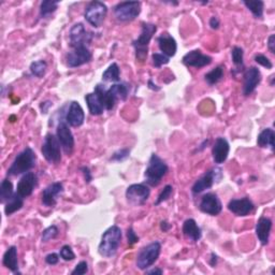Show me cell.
Returning <instances> with one entry per match:
<instances>
[{"label":"cell","mask_w":275,"mask_h":275,"mask_svg":"<svg viewBox=\"0 0 275 275\" xmlns=\"http://www.w3.org/2000/svg\"><path fill=\"white\" fill-rule=\"evenodd\" d=\"M182 62L187 67H193V68H203L212 63V57L201 53L200 50H193L184 55Z\"/></svg>","instance_id":"cell-17"},{"label":"cell","mask_w":275,"mask_h":275,"mask_svg":"<svg viewBox=\"0 0 275 275\" xmlns=\"http://www.w3.org/2000/svg\"><path fill=\"white\" fill-rule=\"evenodd\" d=\"M58 1H52V0L42 1L41 5H40V17L43 18L51 15L52 13H54L58 9Z\"/></svg>","instance_id":"cell-34"},{"label":"cell","mask_w":275,"mask_h":275,"mask_svg":"<svg viewBox=\"0 0 275 275\" xmlns=\"http://www.w3.org/2000/svg\"><path fill=\"white\" fill-rule=\"evenodd\" d=\"M272 230V220L268 217H260L256 225V236L260 241L261 245L269 243L270 234Z\"/></svg>","instance_id":"cell-24"},{"label":"cell","mask_w":275,"mask_h":275,"mask_svg":"<svg viewBox=\"0 0 275 275\" xmlns=\"http://www.w3.org/2000/svg\"><path fill=\"white\" fill-rule=\"evenodd\" d=\"M84 120L85 113L81 104L77 101H72L66 114V122L71 127H80L83 125Z\"/></svg>","instance_id":"cell-22"},{"label":"cell","mask_w":275,"mask_h":275,"mask_svg":"<svg viewBox=\"0 0 275 275\" xmlns=\"http://www.w3.org/2000/svg\"><path fill=\"white\" fill-rule=\"evenodd\" d=\"M217 261H218V257L217 255L215 253H212L211 254V259H210V265L212 267H215L217 265Z\"/></svg>","instance_id":"cell-51"},{"label":"cell","mask_w":275,"mask_h":275,"mask_svg":"<svg viewBox=\"0 0 275 275\" xmlns=\"http://www.w3.org/2000/svg\"><path fill=\"white\" fill-rule=\"evenodd\" d=\"M231 57L232 62L237 67H243V59H244V51L240 46H234L231 50Z\"/></svg>","instance_id":"cell-36"},{"label":"cell","mask_w":275,"mask_h":275,"mask_svg":"<svg viewBox=\"0 0 275 275\" xmlns=\"http://www.w3.org/2000/svg\"><path fill=\"white\" fill-rule=\"evenodd\" d=\"M147 86H149L150 90L155 91V92H158L160 90L159 86H157L156 84L153 83V80H149V82H147Z\"/></svg>","instance_id":"cell-52"},{"label":"cell","mask_w":275,"mask_h":275,"mask_svg":"<svg viewBox=\"0 0 275 275\" xmlns=\"http://www.w3.org/2000/svg\"><path fill=\"white\" fill-rule=\"evenodd\" d=\"M157 30V26L152 23H142V31H141L138 39L132 42L133 48L136 50L137 62L143 63L147 57L149 52V44L153 36L155 35Z\"/></svg>","instance_id":"cell-5"},{"label":"cell","mask_w":275,"mask_h":275,"mask_svg":"<svg viewBox=\"0 0 275 275\" xmlns=\"http://www.w3.org/2000/svg\"><path fill=\"white\" fill-rule=\"evenodd\" d=\"M24 205V198L15 192L13 196L6 201L4 206V214L6 216L12 215L13 213L19 211Z\"/></svg>","instance_id":"cell-28"},{"label":"cell","mask_w":275,"mask_h":275,"mask_svg":"<svg viewBox=\"0 0 275 275\" xmlns=\"http://www.w3.org/2000/svg\"><path fill=\"white\" fill-rule=\"evenodd\" d=\"M44 158L51 164H58L62 160V145L57 136L48 133L41 147Z\"/></svg>","instance_id":"cell-8"},{"label":"cell","mask_w":275,"mask_h":275,"mask_svg":"<svg viewBox=\"0 0 275 275\" xmlns=\"http://www.w3.org/2000/svg\"><path fill=\"white\" fill-rule=\"evenodd\" d=\"M14 192H13V184L10 180L4 179L0 186V202L5 203Z\"/></svg>","instance_id":"cell-32"},{"label":"cell","mask_w":275,"mask_h":275,"mask_svg":"<svg viewBox=\"0 0 275 275\" xmlns=\"http://www.w3.org/2000/svg\"><path fill=\"white\" fill-rule=\"evenodd\" d=\"M58 228L55 225H52L49 228H46V229L42 232V237H41V241L42 242H49V241L55 239L58 236Z\"/></svg>","instance_id":"cell-37"},{"label":"cell","mask_w":275,"mask_h":275,"mask_svg":"<svg viewBox=\"0 0 275 275\" xmlns=\"http://www.w3.org/2000/svg\"><path fill=\"white\" fill-rule=\"evenodd\" d=\"M229 152L230 146L229 143H228V141L223 137H218L215 140V143H214L212 149V156L214 163L217 165L224 164L228 158V155H229Z\"/></svg>","instance_id":"cell-21"},{"label":"cell","mask_w":275,"mask_h":275,"mask_svg":"<svg viewBox=\"0 0 275 275\" xmlns=\"http://www.w3.org/2000/svg\"><path fill=\"white\" fill-rule=\"evenodd\" d=\"M29 69L32 76L37 78H43L45 76L46 69H48V64H46L45 60H37V62L31 63Z\"/></svg>","instance_id":"cell-35"},{"label":"cell","mask_w":275,"mask_h":275,"mask_svg":"<svg viewBox=\"0 0 275 275\" xmlns=\"http://www.w3.org/2000/svg\"><path fill=\"white\" fill-rule=\"evenodd\" d=\"M129 155H130L129 149H122L113 154L111 157V160H113V162H123V160L128 158Z\"/></svg>","instance_id":"cell-41"},{"label":"cell","mask_w":275,"mask_h":275,"mask_svg":"<svg viewBox=\"0 0 275 275\" xmlns=\"http://www.w3.org/2000/svg\"><path fill=\"white\" fill-rule=\"evenodd\" d=\"M123 232L118 226H112L106 229L101 237V241L98 246V253L104 258L115 256L118 247L122 242Z\"/></svg>","instance_id":"cell-2"},{"label":"cell","mask_w":275,"mask_h":275,"mask_svg":"<svg viewBox=\"0 0 275 275\" xmlns=\"http://www.w3.org/2000/svg\"><path fill=\"white\" fill-rule=\"evenodd\" d=\"M160 251H162V244L158 241H155V242H152L149 245L141 248L136 261L138 269L147 270L149 268H151L157 261Z\"/></svg>","instance_id":"cell-6"},{"label":"cell","mask_w":275,"mask_h":275,"mask_svg":"<svg viewBox=\"0 0 275 275\" xmlns=\"http://www.w3.org/2000/svg\"><path fill=\"white\" fill-rule=\"evenodd\" d=\"M168 170H169V168H168V165L164 160L157 154H152L149 165H147V168L144 172L146 184L153 187L158 186L167 174Z\"/></svg>","instance_id":"cell-4"},{"label":"cell","mask_w":275,"mask_h":275,"mask_svg":"<svg viewBox=\"0 0 275 275\" xmlns=\"http://www.w3.org/2000/svg\"><path fill=\"white\" fill-rule=\"evenodd\" d=\"M81 171H82L83 176H84L85 182L86 183H91L92 180V172L90 170V168L89 167H82L81 168Z\"/></svg>","instance_id":"cell-46"},{"label":"cell","mask_w":275,"mask_h":275,"mask_svg":"<svg viewBox=\"0 0 275 275\" xmlns=\"http://www.w3.org/2000/svg\"><path fill=\"white\" fill-rule=\"evenodd\" d=\"M56 136L65 153L67 155H71L73 149H75V138H73L68 123L65 120L59 122L56 129Z\"/></svg>","instance_id":"cell-14"},{"label":"cell","mask_w":275,"mask_h":275,"mask_svg":"<svg viewBox=\"0 0 275 275\" xmlns=\"http://www.w3.org/2000/svg\"><path fill=\"white\" fill-rule=\"evenodd\" d=\"M38 185V177L33 172H27L19 180L16 192L23 198H27Z\"/></svg>","instance_id":"cell-19"},{"label":"cell","mask_w":275,"mask_h":275,"mask_svg":"<svg viewBox=\"0 0 275 275\" xmlns=\"http://www.w3.org/2000/svg\"><path fill=\"white\" fill-rule=\"evenodd\" d=\"M92 59V54L87 46H80L70 51L66 56L67 66L69 68H78L85 64H89Z\"/></svg>","instance_id":"cell-13"},{"label":"cell","mask_w":275,"mask_h":275,"mask_svg":"<svg viewBox=\"0 0 275 275\" xmlns=\"http://www.w3.org/2000/svg\"><path fill=\"white\" fill-rule=\"evenodd\" d=\"M151 189L145 184H132L126 190L127 201L132 205H142L150 198Z\"/></svg>","instance_id":"cell-12"},{"label":"cell","mask_w":275,"mask_h":275,"mask_svg":"<svg viewBox=\"0 0 275 275\" xmlns=\"http://www.w3.org/2000/svg\"><path fill=\"white\" fill-rule=\"evenodd\" d=\"M221 178H223V171H221L220 168H213L194 182L191 187L192 193L198 194L211 188L214 184L219 182Z\"/></svg>","instance_id":"cell-10"},{"label":"cell","mask_w":275,"mask_h":275,"mask_svg":"<svg viewBox=\"0 0 275 275\" xmlns=\"http://www.w3.org/2000/svg\"><path fill=\"white\" fill-rule=\"evenodd\" d=\"M85 101L87 103V106H89V111L92 115H95V116L101 115L103 111L105 110L101 100H100L99 96L96 92L87 93L85 96Z\"/></svg>","instance_id":"cell-27"},{"label":"cell","mask_w":275,"mask_h":275,"mask_svg":"<svg viewBox=\"0 0 275 275\" xmlns=\"http://www.w3.org/2000/svg\"><path fill=\"white\" fill-rule=\"evenodd\" d=\"M157 43L162 54L166 55L167 57L170 58L177 54L178 43L176 41V39L168 32L162 33V35L157 38Z\"/></svg>","instance_id":"cell-23"},{"label":"cell","mask_w":275,"mask_h":275,"mask_svg":"<svg viewBox=\"0 0 275 275\" xmlns=\"http://www.w3.org/2000/svg\"><path fill=\"white\" fill-rule=\"evenodd\" d=\"M255 62H256L258 65L265 67V68H267V69L273 68V64L271 63V60L263 54H258L255 56Z\"/></svg>","instance_id":"cell-42"},{"label":"cell","mask_w":275,"mask_h":275,"mask_svg":"<svg viewBox=\"0 0 275 275\" xmlns=\"http://www.w3.org/2000/svg\"><path fill=\"white\" fill-rule=\"evenodd\" d=\"M69 38L70 46L72 49L80 48V46H87L89 48L92 41L93 33L87 31L82 23H78L73 25L70 29Z\"/></svg>","instance_id":"cell-11"},{"label":"cell","mask_w":275,"mask_h":275,"mask_svg":"<svg viewBox=\"0 0 275 275\" xmlns=\"http://www.w3.org/2000/svg\"><path fill=\"white\" fill-rule=\"evenodd\" d=\"M199 209L202 213L207 214V215L216 216L218 214H220L221 210H223V204H221L216 193L207 192L201 198Z\"/></svg>","instance_id":"cell-15"},{"label":"cell","mask_w":275,"mask_h":275,"mask_svg":"<svg viewBox=\"0 0 275 275\" xmlns=\"http://www.w3.org/2000/svg\"><path fill=\"white\" fill-rule=\"evenodd\" d=\"M268 49L270 50L272 54L275 53V35H271L268 39Z\"/></svg>","instance_id":"cell-47"},{"label":"cell","mask_w":275,"mask_h":275,"mask_svg":"<svg viewBox=\"0 0 275 275\" xmlns=\"http://www.w3.org/2000/svg\"><path fill=\"white\" fill-rule=\"evenodd\" d=\"M243 80V93L245 96H250L261 82V72L256 67H251L245 70Z\"/></svg>","instance_id":"cell-16"},{"label":"cell","mask_w":275,"mask_h":275,"mask_svg":"<svg viewBox=\"0 0 275 275\" xmlns=\"http://www.w3.org/2000/svg\"><path fill=\"white\" fill-rule=\"evenodd\" d=\"M182 231L184 237L189 241H192V242H198L201 237H202V232H201L200 227L196 223V220L192 218L186 219L184 221Z\"/></svg>","instance_id":"cell-25"},{"label":"cell","mask_w":275,"mask_h":275,"mask_svg":"<svg viewBox=\"0 0 275 275\" xmlns=\"http://www.w3.org/2000/svg\"><path fill=\"white\" fill-rule=\"evenodd\" d=\"M244 5L246 8L250 10L253 15L256 18H263L264 16V9H265V2L261 1V0H255V1H247V0H244L243 1Z\"/></svg>","instance_id":"cell-31"},{"label":"cell","mask_w":275,"mask_h":275,"mask_svg":"<svg viewBox=\"0 0 275 275\" xmlns=\"http://www.w3.org/2000/svg\"><path fill=\"white\" fill-rule=\"evenodd\" d=\"M172 193H173V187L171 185H166L164 187V189L162 190V192L159 193V196L155 202V205H159L163 202H165V201H167L172 196Z\"/></svg>","instance_id":"cell-39"},{"label":"cell","mask_w":275,"mask_h":275,"mask_svg":"<svg viewBox=\"0 0 275 275\" xmlns=\"http://www.w3.org/2000/svg\"><path fill=\"white\" fill-rule=\"evenodd\" d=\"M108 14V6L102 1L93 0L86 5L84 11V17L87 23L91 24L92 27L98 28L104 22Z\"/></svg>","instance_id":"cell-7"},{"label":"cell","mask_w":275,"mask_h":275,"mask_svg":"<svg viewBox=\"0 0 275 275\" xmlns=\"http://www.w3.org/2000/svg\"><path fill=\"white\" fill-rule=\"evenodd\" d=\"M93 92H96L99 96L100 100H101V102L104 106V109L111 111L114 109V106H115L118 100L127 99L129 93V90H128V86L124 83L114 84L109 90H106L104 85L98 84L95 87Z\"/></svg>","instance_id":"cell-1"},{"label":"cell","mask_w":275,"mask_h":275,"mask_svg":"<svg viewBox=\"0 0 275 275\" xmlns=\"http://www.w3.org/2000/svg\"><path fill=\"white\" fill-rule=\"evenodd\" d=\"M152 60H153L154 67H156V68H160V67H163L164 65L169 64L170 58L162 54V53H154V54L152 55Z\"/></svg>","instance_id":"cell-38"},{"label":"cell","mask_w":275,"mask_h":275,"mask_svg":"<svg viewBox=\"0 0 275 275\" xmlns=\"http://www.w3.org/2000/svg\"><path fill=\"white\" fill-rule=\"evenodd\" d=\"M223 78H224V67L221 66H217L216 68H214L210 72H207L204 76V80L209 85L217 84Z\"/></svg>","instance_id":"cell-33"},{"label":"cell","mask_w":275,"mask_h":275,"mask_svg":"<svg viewBox=\"0 0 275 275\" xmlns=\"http://www.w3.org/2000/svg\"><path fill=\"white\" fill-rule=\"evenodd\" d=\"M36 160L37 156L33 150L30 149V147H26L23 152L19 153L15 157L14 162L10 166L6 174L11 177H16L27 173L36 166Z\"/></svg>","instance_id":"cell-3"},{"label":"cell","mask_w":275,"mask_h":275,"mask_svg":"<svg viewBox=\"0 0 275 275\" xmlns=\"http://www.w3.org/2000/svg\"><path fill=\"white\" fill-rule=\"evenodd\" d=\"M255 209V205L253 201L250 198H241V199H232L230 202L228 203V210L234 215L243 217L251 214Z\"/></svg>","instance_id":"cell-18"},{"label":"cell","mask_w":275,"mask_h":275,"mask_svg":"<svg viewBox=\"0 0 275 275\" xmlns=\"http://www.w3.org/2000/svg\"><path fill=\"white\" fill-rule=\"evenodd\" d=\"M59 256L65 261H71L76 258V254L72 251L71 246L64 245L59 251Z\"/></svg>","instance_id":"cell-40"},{"label":"cell","mask_w":275,"mask_h":275,"mask_svg":"<svg viewBox=\"0 0 275 275\" xmlns=\"http://www.w3.org/2000/svg\"><path fill=\"white\" fill-rule=\"evenodd\" d=\"M89 272V265H87L86 261H81V263H79L75 270L71 272L72 275H83Z\"/></svg>","instance_id":"cell-43"},{"label":"cell","mask_w":275,"mask_h":275,"mask_svg":"<svg viewBox=\"0 0 275 275\" xmlns=\"http://www.w3.org/2000/svg\"><path fill=\"white\" fill-rule=\"evenodd\" d=\"M53 105V103L51 101H44L41 104H40V109H41L42 114H46L49 112V109Z\"/></svg>","instance_id":"cell-49"},{"label":"cell","mask_w":275,"mask_h":275,"mask_svg":"<svg viewBox=\"0 0 275 275\" xmlns=\"http://www.w3.org/2000/svg\"><path fill=\"white\" fill-rule=\"evenodd\" d=\"M64 192V185L60 182H55L49 185L42 192V204L48 207L55 206L57 199Z\"/></svg>","instance_id":"cell-20"},{"label":"cell","mask_w":275,"mask_h":275,"mask_svg":"<svg viewBox=\"0 0 275 275\" xmlns=\"http://www.w3.org/2000/svg\"><path fill=\"white\" fill-rule=\"evenodd\" d=\"M127 239H128V244L133 245L139 242V237L137 236V233L133 230V228L130 227L127 230Z\"/></svg>","instance_id":"cell-44"},{"label":"cell","mask_w":275,"mask_h":275,"mask_svg":"<svg viewBox=\"0 0 275 275\" xmlns=\"http://www.w3.org/2000/svg\"><path fill=\"white\" fill-rule=\"evenodd\" d=\"M59 255L56 254V253H51L49 255H46L45 257V263L50 265V266H55L58 264L59 261Z\"/></svg>","instance_id":"cell-45"},{"label":"cell","mask_w":275,"mask_h":275,"mask_svg":"<svg viewBox=\"0 0 275 275\" xmlns=\"http://www.w3.org/2000/svg\"><path fill=\"white\" fill-rule=\"evenodd\" d=\"M172 228V225L168 223L167 220H163L162 223H160V229H162V231L164 232H168Z\"/></svg>","instance_id":"cell-50"},{"label":"cell","mask_w":275,"mask_h":275,"mask_svg":"<svg viewBox=\"0 0 275 275\" xmlns=\"http://www.w3.org/2000/svg\"><path fill=\"white\" fill-rule=\"evenodd\" d=\"M145 273L146 274H163L164 271L162 269H159V268H154V269L152 270H145Z\"/></svg>","instance_id":"cell-53"},{"label":"cell","mask_w":275,"mask_h":275,"mask_svg":"<svg viewBox=\"0 0 275 275\" xmlns=\"http://www.w3.org/2000/svg\"><path fill=\"white\" fill-rule=\"evenodd\" d=\"M120 70L117 64L113 63L111 64L106 70L103 72L102 75V80L104 82H112V83H116L120 81Z\"/></svg>","instance_id":"cell-30"},{"label":"cell","mask_w":275,"mask_h":275,"mask_svg":"<svg viewBox=\"0 0 275 275\" xmlns=\"http://www.w3.org/2000/svg\"><path fill=\"white\" fill-rule=\"evenodd\" d=\"M3 266L11 272L15 274H21L18 271V260H17V248L15 246H10L5 251L2 258Z\"/></svg>","instance_id":"cell-26"},{"label":"cell","mask_w":275,"mask_h":275,"mask_svg":"<svg viewBox=\"0 0 275 275\" xmlns=\"http://www.w3.org/2000/svg\"><path fill=\"white\" fill-rule=\"evenodd\" d=\"M274 130L271 128H266L259 133L257 138V144L260 147H270L272 151H274Z\"/></svg>","instance_id":"cell-29"},{"label":"cell","mask_w":275,"mask_h":275,"mask_svg":"<svg viewBox=\"0 0 275 275\" xmlns=\"http://www.w3.org/2000/svg\"><path fill=\"white\" fill-rule=\"evenodd\" d=\"M141 12L140 1H124L114 6V15L119 22H131Z\"/></svg>","instance_id":"cell-9"},{"label":"cell","mask_w":275,"mask_h":275,"mask_svg":"<svg viewBox=\"0 0 275 275\" xmlns=\"http://www.w3.org/2000/svg\"><path fill=\"white\" fill-rule=\"evenodd\" d=\"M219 25H220V22H219L218 17L212 16L210 18V26H211L212 29H218L219 28Z\"/></svg>","instance_id":"cell-48"},{"label":"cell","mask_w":275,"mask_h":275,"mask_svg":"<svg viewBox=\"0 0 275 275\" xmlns=\"http://www.w3.org/2000/svg\"><path fill=\"white\" fill-rule=\"evenodd\" d=\"M274 79H275V76L273 75V76H271V86H274Z\"/></svg>","instance_id":"cell-54"}]
</instances>
